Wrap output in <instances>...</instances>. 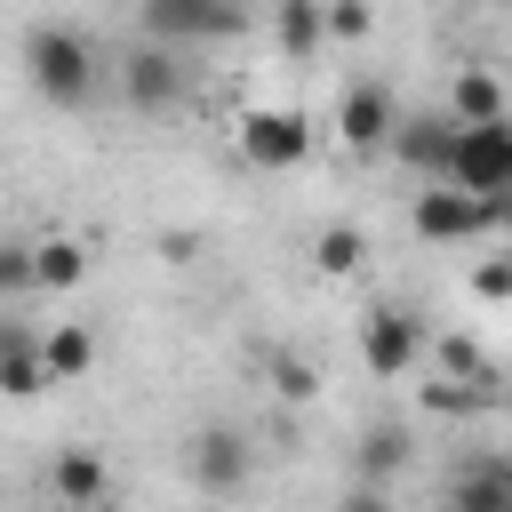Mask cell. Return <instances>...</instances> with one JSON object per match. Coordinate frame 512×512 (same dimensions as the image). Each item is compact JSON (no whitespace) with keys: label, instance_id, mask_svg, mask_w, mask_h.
<instances>
[{"label":"cell","instance_id":"6","mask_svg":"<svg viewBox=\"0 0 512 512\" xmlns=\"http://www.w3.org/2000/svg\"><path fill=\"white\" fill-rule=\"evenodd\" d=\"M184 88H192L184 48H160V40L128 48V64H120V96H128V112H176Z\"/></svg>","mask_w":512,"mask_h":512},{"label":"cell","instance_id":"27","mask_svg":"<svg viewBox=\"0 0 512 512\" xmlns=\"http://www.w3.org/2000/svg\"><path fill=\"white\" fill-rule=\"evenodd\" d=\"M488 216H496V232H512V184H504V192H488Z\"/></svg>","mask_w":512,"mask_h":512},{"label":"cell","instance_id":"20","mask_svg":"<svg viewBox=\"0 0 512 512\" xmlns=\"http://www.w3.org/2000/svg\"><path fill=\"white\" fill-rule=\"evenodd\" d=\"M264 376H272V392H280L288 408H304V400L320 392V368H312L304 352H272V360H264Z\"/></svg>","mask_w":512,"mask_h":512},{"label":"cell","instance_id":"13","mask_svg":"<svg viewBox=\"0 0 512 512\" xmlns=\"http://www.w3.org/2000/svg\"><path fill=\"white\" fill-rule=\"evenodd\" d=\"M0 392H8V400H40V392H48L40 336H32L24 320H8V312H0Z\"/></svg>","mask_w":512,"mask_h":512},{"label":"cell","instance_id":"1","mask_svg":"<svg viewBox=\"0 0 512 512\" xmlns=\"http://www.w3.org/2000/svg\"><path fill=\"white\" fill-rule=\"evenodd\" d=\"M96 40L80 32V24H32L24 32V80H32V96L40 104H56V112H80L88 96H96Z\"/></svg>","mask_w":512,"mask_h":512},{"label":"cell","instance_id":"25","mask_svg":"<svg viewBox=\"0 0 512 512\" xmlns=\"http://www.w3.org/2000/svg\"><path fill=\"white\" fill-rule=\"evenodd\" d=\"M488 392L480 384H456V376H440V384H424V408H440V416H464V408H480Z\"/></svg>","mask_w":512,"mask_h":512},{"label":"cell","instance_id":"15","mask_svg":"<svg viewBox=\"0 0 512 512\" xmlns=\"http://www.w3.org/2000/svg\"><path fill=\"white\" fill-rule=\"evenodd\" d=\"M40 368H48V384H80V376L96 368V336H88L80 320L40 328Z\"/></svg>","mask_w":512,"mask_h":512},{"label":"cell","instance_id":"18","mask_svg":"<svg viewBox=\"0 0 512 512\" xmlns=\"http://www.w3.org/2000/svg\"><path fill=\"white\" fill-rule=\"evenodd\" d=\"M88 280V248L80 240H32V288H80Z\"/></svg>","mask_w":512,"mask_h":512},{"label":"cell","instance_id":"24","mask_svg":"<svg viewBox=\"0 0 512 512\" xmlns=\"http://www.w3.org/2000/svg\"><path fill=\"white\" fill-rule=\"evenodd\" d=\"M32 288V240H0V304Z\"/></svg>","mask_w":512,"mask_h":512},{"label":"cell","instance_id":"12","mask_svg":"<svg viewBox=\"0 0 512 512\" xmlns=\"http://www.w3.org/2000/svg\"><path fill=\"white\" fill-rule=\"evenodd\" d=\"M48 488H56V504H64V512H104L112 472H104V456H96V448H64V456L48 464Z\"/></svg>","mask_w":512,"mask_h":512},{"label":"cell","instance_id":"3","mask_svg":"<svg viewBox=\"0 0 512 512\" xmlns=\"http://www.w3.org/2000/svg\"><path fill=\"white\" fill-rule=\"evenodd\" d=\"M312 144H320V136H312V120H304L296 104H256V112H240V160H248V168H272V176H280V168H304Z\"/></svg>","mask_w":512,"mask_h":512},{"label":"cell","instance_id":"19","mask_svg":"<svg viewBox=\"0 0 512 512\" xmlns=\"http://www.w3.org/2000/svg\"><path fill=\"white\" fill-rule=\"evenodd\" d=\"M312 264H320L328 280H352V272L368 264V232H360V224H320V240H312Z\"/></svg>","mask_w":512,"mask_h":512},{"label":"cell","instance_id":"23","mask_svg":"<svg viewBox=\"0 0 512 512\" xmlns=\"http://www.w3.org/2000/svg\"><path fill=\"white\" fill-rule=\"evenodd\" d=\"M472 296L480 304H512V248L488 256V264H472Z\"/></svg>","mask_w":512,"mask_h":512},{"label":"cell","instance_id":"14","mask_svg":"<svg viewBox=\"0 0 512 512\" xmlns=\"http://www.w3.org/2000/svg\"><path fill=\"white\" fill-rule=\"evenodd\" d=\"M456 128H480V120H504L512 104H504V88H496V72H480V64H464L456 80H448V104H440Z\"/></svg>","mask_w":512,"mask_h":512},{"label":"cell","instance_id":"17","mask_svg":"<svg viewBox=\"0 0 512 512\" xmlns=\"http://www.w3.org/2000/svg\"><path fill=\"white\" fill-rule=\"evenodd\" d=\"M272 32H280V56L312 64V56H320V40H328V24H320V0H272Z\"/></svg>","mask_w":512,"mask_h":512},{"label":"cell","instance_id":"11","mask_svg":"<svg viewBox=\"0 0 512 512\" xmlns=\"http://www.w3.org/2000/svg\"><path fill=\"white\" fill-rule=\"evenodd\" d=\"M440 504H448V512H512V456H472V464L448 480Z\"/></svg>","mask_w":512,"mask_h":512},{"label":"cell","instance_id":"4","mask_svg":"<svg viewBox=\"0 0 512 512\" xmlns=\"http://www.w3.org/2000/svg\"><path fill=\"white\" fill-rule=\"evenodd\" d=\"M440 184H464V192H480V200L504 192V184H512V112H504V120H480V128H456Z\"/></svg>","mask_w":512,"mask_h":512},{"label":"cell","instance_id":"10","mask_svg":"<svg viewBox=\"0 0 512 512\" xmlns=\"http://www.w3.org/2000/svg\"><path fill=\"white\" fill-rule=\"evenodd\" d=\"M448 144H456V120L448 112H416V120H392V152H400V168H416V176H448Z\"/></svg>","mask_w":512,"mask_h":512},{"label":"cell","instance_id":"5","mask_svg":"<svg viewBox=\"0 0 512 512\" xmlns=\"http://www.w3.org/2000/svg\"><path fill=\"white\" fill-rule=\"evenodd\" d=\"M184 472H192L200 496H240L248 472H256V448H248V432H232V424H200V432L184 440Z\"/></svg>","mask_w":512,"mask_h":512},{"label":"cell","instance_id":"8","mask_svg":"<svg viewBox=\"0 0 512 512\" xmlns=\"http://www.w3.org/2000/svg\"><path fill=\"white\" fill-rule=\"evenodd\" d=\"M408 224H416V240H432V248H440V240H480V232H496L488 200L464 192V184H432V192H416Z\"/></svg>","mask_w":512,"mask_h":512},{"label":"cell","instance_id":"21","mask_svg":"<svg viewBox=\"0 0 512 512\" xmlns=\"http://www.w3.org/2000/svg\"><path fill=\"white\" fill-rule=\"evenodd\" d=\"M440 376H456V384H488L480 344H472V336H440Z\"/></svg>","mask_w":512,"mask_h":512},{"label":"cell","instance_id":"7","mask_svg":"<svg viewBox=\"0 0 512 512\" xmlns=\"http://www.w3.org/2000/svg\"><path fill=\"white\" fill-rule=\"evenodd\" d=\"M416 360H424V328H416V312H408V304H376V312L360 320V368L392 384V376H408Z\"/></svg>","mask_w":512,"mask_h":512},{"label":"cell","instance_id":"2","mask_svg":"<svg viewBox=\"0 0 512 512\" xmlns=\"http://www.w3.org/2000/svg\"><path fill=\"white\" fill-rule=\"evenodd\" d=\"M144 40L160 48H216V40H240L248 32V0H144Z\"/></svg>","mask_w":512,"mask_h":512},{"label":"cell","instance_id":"9","mask_svg":"<svg viewBox=\"0 0 512 512\" xmlns=\"http://www.w3.org/2000/svg\"><path fill=\"white\" fill-rule=\"evenodd\" d=\"M392 120H400V104H392L384 80H352L344 104H336V136H344V152H384V144H392Z\"/></svg>","mask_w":512,"mask_h":512},{"label":"cell","instance_id":"26","mask_svg":"<svg viewBox=\"0 0 512 512\" xmlns=\"http://www.w3.org/2000/svg\"><path fill=\"white\" fill-rule=\"evenodd\" d=\"M344 512H392V496H384V488H376V480H360V488H352V496H344Z\"/></svg>","mask_w":512,"mask_h":512},{"label":"cell","instance_id":"16","mask_svg":"<svg viewBox=\"0 0 512 512\" xmlns=\"http://www.w3.org/2000/svg\"><path fill=\"white\" fill-rule=\"evenodd\" d=\"M408 456H416V440H408V424H368V432H360V448H352V464H360V480H376V488H384V480H392V472H400Z\"/></svg>","mask_w":512,"mask_h":512},{"label":"cell","instance_id":"22","mask_svg":"<svg viewBox=\"0 0 512 512\" xmlns=\"http://www.w3.org/2000/svg\"><path fill=\"white\" fill-rule=\"evenodd\" d=\"M320 24H328V40H368V0H320Z\"/></svg>","mask_w":512,"mask_h":512}]
</instances>
